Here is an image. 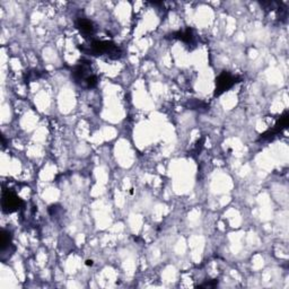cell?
<instances>
[{"mask_svg": "<svg viewBox=\"0 0 289 289\" xmlns=\"http://www.w3.org/2000/svg\"><path fill=\"white\" fill-rule=\"evenodd\" d=\"M80 50L90 56H108L111 59H119L122 56L121 49L110 41H93L87 47L80 46Z\"/></svg>", "mask_w": 289, "mask_h": 289, "instance_id": "6da1fadb", "label": "cell"}, {"mask_svg": "<svg viewBox=\"0 0 289 289\" xmlns=\"http://www.w3.org/2000/svg\"><path fill=\"white\" fill-rule=\"evenodd\" d=\"M71 77L75 83L84 89H94L97 86V77L91 72L90 62L82 61L74 68L71 72Z\"/></svg>", "mask_w": 289, "mask_h": 289, "instance_id": "7a4b0ae2", "label": "cell"}, {"mask_svg": "<svg viewBox=\"0 0 289 289\" xmlns=\"http://www.w3.org/2000/svg\"><path fill=\"white\" fill-rule=\"evenodd\" d=\"M1 206L3 213L12 214L15 213V211H17L22 206H23V201L18 198L14 192L9 191V190H5V191L2 192Z\"/></svg>", "mask_w": 289, "mask_h": 289, "instance_id": "3957f363", "label": "cell"}, {"mask_svg": "<svg viewBox=\"0 0 289 289\" xmlns=\"http://www.w3.org/2000/svg\"><path fill=\"white\" fill-rule=\"evenodd\" d=\"M236 83H237L236 77L230 75L229 72H227V71L222 72V74L218 76V78L216 79L215 95L216 96H219V95L224 93V91L228 90L229 89H232V87L235 85Z\"/></svg>", "mask_w": 289, "mask_h": 289, "instance_id": "277c9868", "label": "cell"}, {"mask_svg": "<svg viewBox=\"0 0 289 289\" xmlns=\"http://www.w3.org/2000/svg\"><path fill=\"white\" fill-rule=\"evenodd\" d=\"M76 26L85 35V38H89V36H91L95 33L94 24L89 20H87V18H78L76 22Z\"/></svg>", "mask_w": 289, "mask_h": 289, "instance_id": "5b68a950", "label": "cell"}, {"mask_svg": "<svg viewBox=\"0 0 289 289\" xmlns=\"http://www.w3.org/2000/svg\"><path fill=\"white\" fill-rule=\"evenodd\" d=\"M174 39H178L181 40L182 42L186 43V44H193L195 43V40H196V36H195V33H193L192 28H186L184 31H180L178 33H174L173 34Z\"/></svg>", "mask_w": 289, "mask_h": 289, "instance_id": "8992f818", "label": "cell"}, {"mask_svg": "<svg viewBox=\"0 0 289 289\" xmlns=\"http://www.w3.org/2000/svg\"><path fill=\"white\" fill-rule=\"evenodd\" d=\"M10 240H12V236H10L8 230L1 229V232H0V250H1V252L5 251L9 246Z\"/></svg>", "mask_w": 289, "mask_h": 289, "instance_id": "52a82bcc", "label": "cell"}, {"mask_svg": "<svg viewBox=\"0 0 289 289\" xmlns=\"http://www.w3.org/2000/svg\"><path fill=\"white\" fill-rule=\"evenodd\" d=\"M86 265L87 266H93V261H91V260H89V261H86Z\"/></svg>", "mask_w": 289, "mask_h": 289, "instance_id": "ba28073f", "label": "cell"}]
</instances>
